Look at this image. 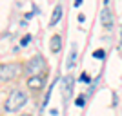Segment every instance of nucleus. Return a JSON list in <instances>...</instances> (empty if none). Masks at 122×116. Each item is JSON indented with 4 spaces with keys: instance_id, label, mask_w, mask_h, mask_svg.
<instances>
[{
    "instance_id": "4468645a",
    "label": "nucleus",
    "mask_w": 122,
    "mask_h": 116,
    "mask_svg": "<svg viewBox=\"0 0 122 116\" xmlns=\"http://www.w3.org/2000/svg\"><path fill=\"white\" fill-rule=\"evenodd\" d=\"M76 20H78V24H84V22H86V15H82V13H80V15L76 16Z\"/></svg>"
},
{
    "instance_id": "dca6fc26",
    "label": "nucleus",
    "mask_w": 122,
    "mask_h": 116,
    "mask_svg": "<svg viewBox=\"0 0 122 116\" xmlns=\"http://www.w3.org/2000/svg\"><path fill=\"white\" fill-rule=\"evenodd\" d=\"M49 112H51V116H58V111H56V109H51Z\"/></svg>"
},
{
    "instance_id": "39448f33",
    "label": "nucleus",
    "mask_w": 122,
    "mask_h": 116,
    "mask_svg": "<svg viewBox=\"0 0 122 116\" xmlns=\"http://www.w3.org/2000/svg\"><path fill=\"white\" fill-rule=\"evenodd\" d=\"M98 22H100V25L106 31H111L113 27H115V15H113V11L109 9V5H104V7L100 9Z\"/></svg>"
},
{
    "instance_id": "f8f14e48",
    "label": "nucleus",
    "mask_w": 122,
    "mask_h": 116,
    "mask_svg": "<svg viewBox=\"0 0 122 116\" xmlns=\"http://www.w3.org/2000/svg\"><path fill=\"white\" fill-rule=\"evenodd\" d=\"M84 103H86V96H84V94H80L78 98H76L75 105H76V107H84Z\"/></svg>"
},
{
    "instance_id": "2eb2a0df",
    "label": "nucleus",
    "mask_w": 122,
    "mask_h": 116,
    "mask_svg": "<svg viewBox=\"0 0 122 116\" xmlns=\"http://www.w3.org/2000/svg\"><path fill=\"white\" fill-rule=\"evenodd\" d=\"M82 4H84V0H75V2H73V7H80Z\"/></svg>"
},
{
    "instance_id": "1a4fd4ad",
    "label": "nucleus",
    "mask_w": 122,
    "mask_h": 116,
    "mask_svg": "<svg viewBox=\"0 0 122 116\" xmlns=\"http://www.w3.org/2000/svg\"><path fill=\"white\" fill-rule=\"evenodd\" d=\"M76 55H78V49H76V46L73 44L71 46V51H69V55H67V62H66V67L69 71L75 67V64H76Z\"/></svg>"
},
{
    "instance_id": "0eeeda50",
    "label": "nucleus",
    "mask_w": 122,
    "mask_h": 116,
    "mask_svg": "<svg viewBox=\"0 0 122 116\" xmlns=\"http://www.w3.org/2000/svg\"><path fill=\"white\" fill-rule=\"evenodd\" d=\"M62 15H64V7H62V4H56L53 7V13H51V18H49V27H55L62 20Z\"/></svg>"
},
{
    "instance_id": "7ed1b4c3",
    "label": "nucleus",
    "mask_w": 122,
    "mask_h": 116,
    "mask_svg": "<svg viewBox=\"0 0 122 116\" xmlns=\"http://www.w3.org/2000/svg\"><path fill=\"white\" fill-rule=\"evenodd\" d=\"M47 73V62L44 58V55H35L24 64V74L29 76H36V74H44Z\"/></svg>"
},
{
    "instance_id": "a211bd4d",
    "label": "nucleus",
    "mask_w": 122,
    "mask_h": 116,
    "mask_svg": "<svg viewBox=\"0 0 122 116\" xmlns=\"http://www.w3.org/2000/svg\"><path fill=\"white\" fill-rule=\"evenodd\" d=\"M18 116H31V114H18Z\"/></svg>"
},
{
    "instance_id": "f3484780",
    "label": "nucleus",
    "mask_w": 122,
    "mask_h": 116,
    "mask_svg": "<svg viewBox=\"0 0 122 116\" xmlns=\"http://www.w3.org/2000/svg\"><path fill=\"white\" fill-rule=\"evenodd\" d=\"M104 2V5H109V0H102Z\"/></svg>"
},
{
    "instance_id": "f257e3e1",
    "label": "nucleus",
    "mask_w": 122,
    "mask_h": 116,
    "mask_svg": "<svg viewBox=\"0 0 122 116\" xmlns=\"http://www.w3.org/2000/svg\"><path fill=\"white\" fill-rule=\"evenodd\" d=\"M24 74V64L22 62H5L0 64V82H15Z\"/></svg>"
},
{
    "instance_id": "20e7f679",
    "label": "nucleus",
    "mask_w": 122,
    "mask_h": 116,
    "mask_svg": "<svg viewBox=\"0 0 122 116\" xmlns=\"http://www.w3.org/2000/svg\"><path fill=\"white\" fill-rule=\"evenodd\" d=\"M46 82H47V73L36 74V76H29L27 82H25V87H27V91H31V93H40L42 89L46 87Z\"/></svg>"
},
{
    "instance_id": "f03ea898",
    "label": "nucleus",
    "mask_w": 122,
    "mask_h": 116,
    "mask_svg": "<svg viewBox=\"0 0 122 116\" xmlns=\"http://www.w3.org/2000/svg\"><path fill=\"white\" fill-rule=\"evenodd\" d=\"M25 103H27V94L22 89H13L7 94V100L4 103V111L5 112H18Z\"/></svg>"
},
{
    "instance_id": "6e6552de",
    "label": "nucleus",
    "mask_w": 122,
    "mask_h": 116,
    "mask_svg": "<svg viewBox=\"0 0 122 116\" xmlns=\"http://www.w3.org/2000/svg\"><path fill=\"white\" fill-rule=\"evenodd\" d=\"M60 49H62V35L55 33V35L51 36V40H49V51L53 55H58Z\"/></svg>"
},
{
    "instance_id": "6ab92c4d",
    "label": "nucleus",
    "mask_w": 122,
    "mask_h": 116,
    "mask_svg": "<svg viewBox=\"0 0 122 116\" xmlns=\"http://www.w3.org/2000/svg\"><path fill=\"white\" fill-rule=\"evenodd\" d=\"M120 36H122V29H120Z\"/></svg>"
},
{
    "instance_id": "423d86ee",
    "label": "nucleus",
    "mask_w": 122,
    "mask_h": 116,
    "mask_svg": "<svg viewBox=\"0 0 122 116\" xmlns=\"http://www.w3.org/2000/svg\"><path fill=\"white\" fill-rule=\"evenodd\" d=\"M73 93V76L67 74L62 78V96H64V100H69V94Z\"/></svg>"
},
{
    "instance_id": "ddd939ff",
    "label": "nucleus",
    "mask_w": 122,
    "mask_h": 116,
    "mask_svg": "<svg viewBox=\"0 0 122 116\" xmlns=\"http://www.w3.org/2000/svg\"><path fill=\"white\" fill-rule=\"evenodd\" d=\"M78 80H80V82H84V84H91V76L87 74V73H82Z\"/></svg>"
},
{
    "instance_id": "9d476101",
    "label": "nucleus",
    "mask_w": 122,
    "mask_h": 116,
    "mask_svg": "<svg viewBox=\"0 0 122 116\" xmlns=\"http://www.w3.org/2000/svg\"><path fill=\"white\" fill-rule=\"evenodd\" d=\"M31 42H33V35H31V33H27V35H24V36L20 38V47L24 49V47H27V46H29Z\"/></svg>"
},
{
    "instance_id": "9b49d317",
    "label": "nucleus",
    "mask_w": 122,
    "mask_h": 116,
    "mask_svg": "<svg viewBox=\"0 0 122 116\" xmlns=\"http://www.w3.org/2000/svg\"><path fill=\"white\" fill-rule=\"evenodd\" d=\"M93 58H95V60H104V58H106V51L102 49V47H98V49H95L93 51Z\"/></svg>"
}]
</instances>
